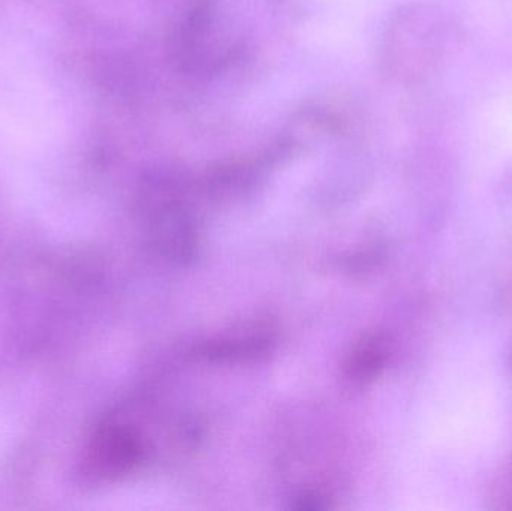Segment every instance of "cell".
I'll return each mask as SVG.
<instances>
[{
	"label": "cell",
	"mask_w": 512,
	"mask_h": 511,
	"mask_svg": "<svg viewBox=\"0 0 512 511\" xmlns=\"http://www.w3.org/2000/svg\"><path fill=\"white\" fill-rule=\"evenodd\" d=\"M141 456L137 434L119 423H101L84 447L83 464L95 479H113L135 467Z\"/></svg>",
	"instance_id": "1"
},
{
	"label": "cell",
	"mask_w": 512,
	"mask_h": 511,
	"mask_svg": "<svg viewBox=\"0 0 512 511\" xmlns=\"http://www.w3.org/2000/svg\"><path fill=\"white\" fill-rule=\"evenodd\" d=\"M385 359V342L381 336H372L366 339L355 351L354 359H352V372L358 377H370L376 374Z\"/></svg>",
	"instance_id": "2"
}]
</instances>
